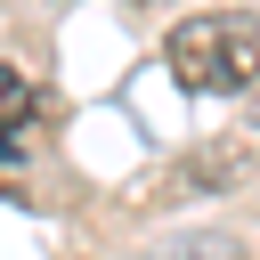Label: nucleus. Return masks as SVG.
Segmentation results:
<instances>
[{"label":"nucleus","instance_id":"f257e3e1","mask_svg":"<svg viewBox=\"0 0 260 260\" xmlns=\"http://www.w3.org/2000/svg\"><path fill=\"white\" fill-rule=\"evenodd\" d=\"M162 65L179 89H203V98H244L260 81V8H203V16H179L162 32Z\"/></svg>","mask_w":260,"mask_h":260},{"label":"nucleus","instance_id":"f03ea898","mask_svg":"<svg viewBox=\"0 0 260 260\" xmlns=\"http://www.w3.org/2000/svg\"><path fill=\"white\" fill-rule=\"evenodd\" d=\"M24 114H32V81H24L16 65H0V130H16Z\"/></svg>","mask_w":260,"mask_h":260},{"label":"nucleus","instance_id":"7ed1b4c3","mask_svg":"<svg viewBox=\"0 0 260 260\" xmlns=\"http://www.w3.org/2000/svg\"><path fill=\"white\" fill-rule=\"evenodd\" d=\"M154 260H244V252H228V244H171V252H154Z\"/></svg>","mask_w":260,"mask_h":260},{"label":"nucleus","instance_id":"20e7f679","mask_svg":"<svg viewBox=\"0 0 260 260\" xmlns=\"http://www.w3.org/2000/svg\"><path fill=\"white\" fill-rule=\"evenodd\" d=\"M130 8H171V0H130Z\"/></svg>","mask_w":260,"mask_h":260}]
</instances>
